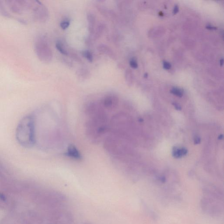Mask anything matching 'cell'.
Masks as SVG:
<instances>
[{
  "instance_id": "52a82bcc",
  "label": "cell",
  "mask_w": 224,
  "mask_h": 224,
  "mask_svg": "<svg viewBox=\"0 0 224 224\" xmlns=\"http://www.w3.org/2000/svg\"><path fill=\"white\" fill-rule=\"evenodd\" d=\"M67 155L74 159H80L81 158L80 153L74 145H70L67 151Z\"/></svg>"
},
{
  "instance_id": "6da1fadb",
  "label": "cell",
  "mask_w": 224,
  "mask_h": 224,
  "mask_svg": "<svg viewBox=\"0 0 224 224\" xmlns=\"http://www.w3.org/2000/svg\"><path fill=\"white\" fill-rule=\"evenodd\" d=\"M16 137L19 145L25 148L33 147L36 143L35 120L29 114L20 120L16 129Z\"/></svg>"
},
{
  "instance_id": "ffe728a7",
  "label": "cell",
  "mask_w": 224,
  "mask_h": 224,
  "mask_svg": "<svg viewBox=\"0 0 224 224\" xmlns=\"http://www.w3.org/2000/svg\"><path fill=\"white\" fill-rule=\"evenodd\" d=\"M173 104L174 106L175 107L176 109H177V110H181V107L180 106L179 104H177V103H173Z\"/></svg>"
},
{
  "instance_id": "8fae6325",
  "label": "cell",
  "mask_w": 224,
  "mask_h": 224,
  "mask_svg": "<svg viewBox=\"0 0 224 224\" xmlns=\"http://www.w3.org/2000/svg\"><path fill=\"white\" fill-rule=\"evenodd\" d=\"M105 28H106V25L103 24H101L98 26L95 33V39H99L101 37L105 30Z\"/></svg>"
},
{
  "instance_id": "277c9868",
  "label": "cell",
  "mask_w": 224,
  "mask_h": 224,
  "mask_svg": "<svg viewBox=\"0 0 224 224\" xmlns=\"http://www.w3.org/2000/svg\"><path fill=\"white\" fill-rule=\"evenodd\" d=\"M32 12L33 18L36 21L44 22L48 18V10L40 1H34Z\"/></svg>"
},
{
  "instance_id": "7402d4cb",
  "label": "cell",
  "mask_w": 224,
  "mask_h": 224,
  "mask_svg": "<svg viewBox=\"0 0 224 224\" xmlns=\"http://www.w3.org/2000/svg\"><path fill=\"white\" fill-rule=\"evenodd\" d=\"M207 29H216L217 28L216 27H213V26H212L211 25H208L207 26Z\"/></svg>"
},
{
  "instance_id": "9c48e42d",
  "label": "cell",
  "mask_w": 224,
  "mask_h": 224,
  "mask_svg": "<svg viewBox=\"0 0 224 224\" xmlns=\"http://www.w3.org/2000/svg\"><path fill=\"white\" fill-rule=\"evenodd\" d=\"M187 153V149L184 148L175 147L172 151V155L175 158H180L186 156Z\"/></svg>"
},
{
  "instance_id": "5bb4252c",
  "label": "cell",
  "mask_w": 224,
  "mask_h": 224,
  "mask_svg": "<svg viewBox=\"0 0 224 224\" xmlns=\"http://www.w3.org/2000/svg\"><path fill=\"white\" fill-rule=\"evenodd\" d=\"M82 55L84 56V57H85L89 62H92L93 59V56L90 51L88 50L84 51L82 52Z\"/></svg>"
},
{
  "instance_id": "9a60e30c",
  "label": "cell",
  "mask_w": 224,
  "mask_h": 224,
  "mask_svg": "<svg viewBox=\"0 0 224 224\" xmlns=\"http://www.w3.org/2000/svg\"><path fill=\"white\" fill-rule=\"evenodd\" d=\"M70 25V22L69 20L65 19L61 22V24H60V26H61L62 29L65 30L68 28Z\"/></svg>"
},
{
  "instance_id": "e0dca14e",
  "label": "cell",
  "mask_w": 224,
  "mask_h": 224,
  "mask_svg": "<svg viewBox=\"0 0 224 224\" xmlns=\"http://www.w3.org/2000/svg\"><path fill=\"white\" fill-rule=\"evenodd\" d=\"M131 72L129 71H127L126 72L125 77L126 79L127 80V82L128 83H130L131 82Z\"/></svg>"
},
{
  "instance_id": "3957f363",
  "label": "cell",
  "mask_w": 224,
  "mask_h": 224,
  "mask_svg": "<svg viewBox=\"0 0 224 224\" xmlns=\"http://www.w3.org/2000/svg\"><path fill=\"white\" fill-rule=\"evenodd\" d=\"M9 11L17 15H22L29 10L32 11L34 1H4Z\"/></svg>"
},
{
  "instance_id": "4fadbf2b",
  "label": "cell",
  "mask_w": 224,
  "mask_h": 224,
  "mask_svg": "<svg viewBox=\"0 0 224 224\" xmlns=\"http://www.w3.org/2000/svg\"><path fill=\"white\" fill-rule=\"evenodd\" d=\"M170 92L172 94L180 97L183 96L184 95V91L183 90L176 87L172 88Z\"/></svg>"
},
{
  "instance_id": "5b68a950",
  "label": "cell",
  "mask_w": 224,
  "mask_h": 224,
  "mask_svg": "<svg viewBox=\"0 0 224 224\" xmlns=\"http://www.w3.org/2000/svg\"><path fill=\"white\" fill-rule=\"evenodd\" d=\"M118 102V98L114 95H109L106 96L102 100V106L107 109L115 108Z\"/></svg>"
},
{
  "instance_id": "ba28073f",
  "label": "cell",
  "mask_w": 224,
  "mask_h": 224,
  "mask_svg": "<svg viewBox=\"0 0 224 224\" xmlns=\"http://www.w3.org/2000/svg\"><path fill=\"white\" fill-rule=\"evenodd\" d=\"M87 17L89 31L91 33H93L95 32L94 28L96 23V17L95 15L91 12L88 13Z\"/></svg>"
},
{
  "instance_id": "7a4b0ae2",
  "label": "cell",
  "mask_w": 224,
  "mask_h": 224,
  "mask_svg": "<svg viewBox=\"0 0 224 224\" xmlns=\"http://www.w3.org/2000/svg\"><path fill=\"white\" fill-rule=\"evenodd\" d=\"M35 50L37 57L42 61L49 63L52 59V52L45 36L40 35L35 39Z\"/></svg>"
},
{
  "instance_id": "2e32d148",
  "label": "cell",
  "mask_w": 224,
  "mask_h": 224,
  "mask_svg": "<svg viewBox=\"0 0 224 224\" xmlns=\"http://www.w3.org/2000/svg\"><path fill=\"white\" fill-rule=\"evenodd\" d=\"M130 65L131 66V68H137L138 67L137 62L136 60L134 58H132L130 60Z\"/></svg>"
},
{
  "instance_id": "d6986e66",
  "label": "cell",
  "mask_w": 224,
  "mask_h": 224,
  "mask_svg": "<svg viewBox=\"0 0 224 224\" xmlns=\"http://www.w3.org/2000/svg\"><path fill=\"white\" fill-rule=\"evenodd\" d=\"M178 11H179V8H178V6L177 5H176L175 6L174 8L173 11V13L174 14H176L178 12Z\"/></svg>"
},
{
  "instance_id": "603a6c76",
  "label": "cell",
  "mask_w": 224,
  "mask_h": 224,
  "mask_svg": "<svg viewBox=\"0 0 224 224\" xmlns=\"http://www.w3.org/2000/svg\"><path fill=\"white\" fill-rule=\"evenodd\" d=\"M220 64L221 65H222L223 64V59H221L220 60Z\"/></svg>"
},
{
  "instance_id": "8992f818",
  "label": "cell",
  "mask_w": 224,
  "mask_h": 224,
  "mask_svg": "<svg viewBox=\"0 0 224 224\" xmlns=\"http://www.w3.org/2000/svg\"><path fill=\"white\" fill-rule=\"evenodd\" d=\"M97 49L100 53L107 55L113 60L116 59L115 53L107 46L105 44H100L98 46Z\"/></svg>"
},
{
  "instance_id": "30bf717a",
  "label": "cell",
  "mask_w": 224,
  "mask_h": 224,
  "mask_svg": "<svg viewBox=\"0 0 224 224\" xmlns=\"http://www.w3.org/2000/svg\"><path fill=\"white\" fill-rule=\"evenodd\" d=\"M0 14L6 18L12 17V15L8 10L4 1H0Z\"/></svg>"
},
{
  "instance_id": "7c38bea8",
  "label": "cell",
  "mask_w": 224,
  "mask_h": 224,
  "mask_svg": "<svg viewBox=\"0 0 224 224\" xmlns=\"http://www.w3.org/2000/svg\"><path fill=\"white\" fill-rule=\"evenodd\" d=\"M56 47L57 49L62 54L64 55H68V52L65 50L64 46L63 44L61 41H58L57 42V43H56Z\"/></svg>"
},
{
  "instance_id": "ac0fdd59",
  "label": "cell",
  "mask_w": 224,
  "mask_h": 224,
  "mask_svg": "<svg viewBox=\"0 0 224 224\" xmlns=\"http://www.w3.org/2000/svg\"><path fill=\"white\" fill-rule=\"evenodd\" d=\"M163 66L164 68L166 70H169L171 68V65L169 62L165 61L163 62Z\"/></svg>"
},
{
  "instance_id": "44dd1931",
  "label": "cell",
  "mask_w": 224,
  "mask_h": 224,
  "mask_svg": "<svg viewBox=\"0 0 224 224\" xmlns=\"http://www.w3.org/2000/svg\"><path fill=\"white\" fill-rule=\"evenodd\" d=\"M195 144H197L200 143V139L199 137H196V138L195 139V141H194Z\"/></svg>"
}]
</instances>
